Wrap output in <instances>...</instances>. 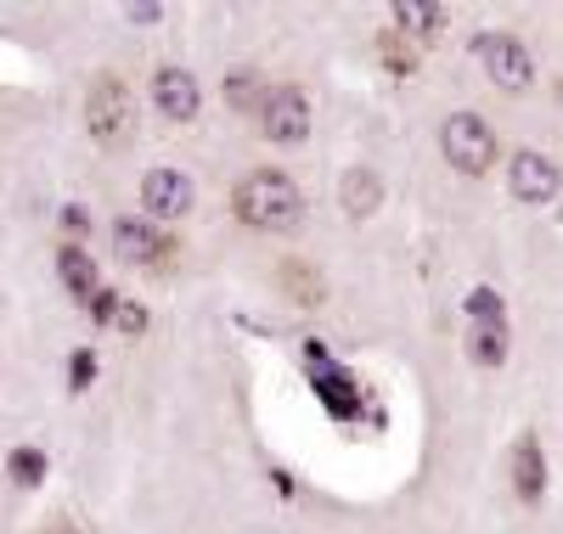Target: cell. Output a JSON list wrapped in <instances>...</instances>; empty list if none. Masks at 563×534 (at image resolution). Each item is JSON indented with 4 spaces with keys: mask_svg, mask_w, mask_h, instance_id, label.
<instances>
[{
    "mask_svg": "<svg viewBox=\"0 0 563 534\" xmlns=\"http://www.w3.org/2000/svg\"><path fill=\"white\" fill-rule=\"evenodd\" d=\"M231 209L249 231H299L305 225V191L282 175V169H249L231 191Z\"/></svg>",
    "mask_w": 563,
    "mask_h": 534,
    "instance_id": "obj_1",
    "label": "cell"
},
{
    "mask_svg": "<svg viewBox=\"0 0 563 534\" xmlns=\"http://www.w3.org/2000/svg\"><path fill=\"white\" fill-rule=\"evenodd\" d=\"M85 130L97 147H124L135 135V96L124 90L119 74H97L85 90Z\"/></svg>",
    "mask_w": 563,
    "mask_h": 534,
    "instance_id": "obj_2",
    "label": "cell"
},
{
    "mask_svg": "<svg viewBox=\"0 0 563 534\" xmlns=\"http://www.w3.org/2000/svg\"><path fill=\"white\" fill-rule=\"evenodd\" d=\"M440 153L451 158V169L462 175H490L496 169V130L479 113H451L440 124Z\"/></svg>",
    "mask_w": 563,
    "mask_h": 534,
    "instance_id": "obj_3",
    "label": "cell"
},
{
    "mask_svg": "<svg viewBox=\"0 0 563 534\" xmlns=\"http://www.w3.org/2000/svg\"><path fill=\"white\" fill-rule=\"evenodd\" d=\"M260 130L276 141V147H299L310 135V96L299 85H265L260 96Z\"/></svg>",
    "mask_w": 563,
    "mask_h": 534,
    "instance_id": "obj_4",
    "label": "cell"
},
{
    "mask_svg": "<svg viewBox=\"0 0 563 534\" xmlns=\"http://www.w3.org/2000/svg\"><path fill=\"white\" fill-rule=\"evenodd\" d=\"M474 52H479V63H485V74L501 85V90H530V79H536V63H530V52L512 34H479L474 40Z\"/></svg>",
    "mask_w": 563,
    "mask_h": 534,
    "instance_id": "obj_5",
    "label": "cell"
},
{
    "mask_svg": "<svg viewBox=\"0 0 563 534\" xmlns=\"http://www.w3.org/2000/svg\"><path fill=\"white\" fill-rule=\"evenodd\" d=\"M113 254H119L124 265L158 270V265L175 259V236H164V231H153V225H141V220H119V225H113Z\"/></svg>",
    "mask_w": 563,
    "mask_h": 534,
    "instance_id": "obj_6",
    "label": "cell"
},
{
    "mask_svg": "<svg viewBox=\"0 0 563 534\" xmlns=\"http://www.w3.org/2000/svg\"><path fill=\"white\" fill-rule=\"evenodd\" d=\"M141 209H147L153 220H180L192 214V180H186L180 169H147V180H141Z\"/></svg>",
    "mask_w": 563,
    "mask_h": 534,
    "instance_id": "obj_7",
    "label": "cell"
},
{
    "mask_svg": "<svg viewBox=\"0 0 563 534\" xmlns=\"http://www.w3.org/2000/svg\"><path fill=\"white\" fill-rule=\"evenodd\" d=\"M153 102H158V113L169 124H192L198 108H203V90H198V79L186 68H158L153 74Z\"/></svg>",
    "mask_w": 563,
    "mask_h": 534,
    "instance_id": "obj_8",
    "label": "cell"
},
{
    "mask_svg": "<svg viewBox=\"0 0 563 534\" xmlns=\"http://www.w3.org/2000/svg\"><path fill=\"white\" fill-rule=\"evenodd\" d=\"M507 186H512L519 203H547V198H558V164L541 158V153H512Z\"/></svg>",
    "mask_w": 563,
    "mask_h": 534,
    "instance_id": "obj_9",
    "label": "cell"
},
{
    "mask_svg": "<svg viewBox=\"0 0 563 534\" xmlns=\"http://www.w3.org/2000/svg\"><path fill=\"white\" fill-rule=\"evenodd\" d=\"M339 203H344L350 220L378 214V203H384V180H378V169H366V164L344 169V180H339Z\"/></svg>",
    "mask_w": 563,
    "mask_h": 534,
    "instance_id": "obj_10",
    "label": "cell"
},
{
    "mask_svg": "<svg viewBox=\"0 0 563 534\" xmlns=\"http://www.w3.org/2000/svg\"><path fill=\"white\" fill-rule=\"evenodd\" d=\"M541 490H547V456H541V445L525 433V440L512 445V496L536 507V501H541Z\"/></svg>",
    "mask_w": 563,
    "mask_h": 534,
    "instance_id": "obj_11",
    "label": "cell"
},
{
    "mask_svg": "<svg viewBox=\"0 0 563 534\" xmlns=\"http://www.w3.org/2000/svg\"><path fill=\"white\" fill-rule=\"evenodd\" d=\"M57 270H63V287L79 299V304H90V293H97V265H90V254L79 248V242H68V248L57 254Z\"/></svg>",
    "mask_w": 563,
    "mask_h": 534,
    "instance_id": "obj_12",
    "label": "cell"
},
{
    "mask_svg": "<svg viewBox=\"0 0 563 534\" xmlns=\"http://www.w3.org/2000/svg\"><path fill=\"white\" fill-rule=\"evenodd\" d=\"M395 34H406V40H440L445 34V12L422 7V0H400V7H395Z\"/></svg>",
    "mask_w": 563,
    "mask_h": 534,
    "instance_id": "obj_13",
    "label": "cell"
},
{
    "mask_svg": "<svg viewBox=\"0 0 563 534\" xmlns=\"http://www.w3.org/2000/svg\"><path fill=\"white\" fill-rule=\"evenodd\" d=\"M467 355H474V366H501L507 360V321H474Z\"/></svg>",
    "mask_w": 563,
    "mask_h": 534,
    "instance_id": "obj_14",
    "label": "cell"
},
{
    "mask_svg": "<svg viewBox=\"0 0 563 534\" xmlns=\"http://www.w3.org/2000/svg\"><path fill=\"white\" fill-rule=\"evenodd\" d=\"M378 57H384V68H389L395 79L417 74V45H411L406 34H395V29H384V34H378Z\"/></svg>",
    "mask_w": 563,
    "mask_h": 534,
    "instance_id": "obj_15",
    "label": "cell"
},
{
    "mask_svg": "<svg viewBox=\"0 0 563 534\" xmlns=\"http://www.w3.org/2000/svg\"><path fill=\"white\" fill-rule=\"evenodd\" d=\"M282 287H288L294 304H305V310H310V304H321V276H310V270H305V265H294V259L282 265Z\"/></svg>",
    "mask_w": 563,
    "mask_h": 534,
    "instance_id": "obj_16",
    "label": "cell"
},
{
    "mask_svg": "<svg viewBox=\"0 0 563 534\" xmlns=\"http://www.w3.org/2000/svg\"><path fill=\"white\" fill-rule=\"evenodd\" d=\"M260 96H265V90H260V74H231V79H225V102H231V108H243V113L254 108V113H260Z\"/></svg>",
    "mask_w": 563,
    "mask_h": 534,
    "instance_id": "obj_17",
    "label": "cell"
},
{
    "mask_svg": "<svg viewBox=\"0 0 563 534\" xmlns=\"http://www.w3.org/2000/svg\"><path fill=\"white\" fill-rule=\"evenodd\" d=\"M7 472H12V483H23V490H34V483L45 478V456H40V450H12Z\"/></svg>",
    "mask_w": 563,
    "mask_h": 534,
    "instance_id": "obj_18",
    "label": "cell"
},
{
    "mask_svg": "<svg viewBox=\"0 0 563 534\" xmlns=\"http://www.w3.org/2000/svg\"><path fill=\"white\" fill-rule=\"evenodd\" d=\"M467 315L474 321H501V299L490 293V287H474V293H467Z\"/></svg>",
    "mask_w": 563,
    "mask_h": 534,
    "instance_id": "obj_19",
    "label": "cell"
},
{
    "mask_svg": "<svg viewBox=\"0 0 563 534\" xmlns=\"http://www.w3.org/2000/svg\"><path fill=\"white\" fill-rule=\"evenodd\" d=\"M113 326H119V332H130V337H141V332H147V310L119 299V310H113Z\"/></svg>",
    "mask_w": 563,
    "mask_h": 534,
    "instance_id": "obj_20",
    "label": "cell"
},
{
    "mask_svg": "<svg viewBox=\"0 0 563 534\" xmlns=\"http://www.w3.org/2000/svg\"><path fill=\"white\" fill-rule=\"evenodd\" d=\"M97 321H113V310H119V293H108V287H97V293H90V304H85Z\"/></svg>",
    "mask_w": 563,
    "mask_h": 534,
    "instance_id": "obj_21",
    "label": "cell"
},
{
    "mask_svg": "<svg viewBox=\"0 0 563 534\" xmlns=\"http://www.w3.org/2000/svg\"><path fill=\"white\" fill-rule=\"evenodd\" d=\"M68 377H74V388H85L90 377H97V360H90V349H74V371H68Z\"/></svg>",
    "mask_w": 563,
    "mask_h": 534,
    "instance_id": "obj_22",
    "label": "cell"
},
{
    "mask_svg": "<svg viewBox=\"0 0 563 534\" xmlns=\"http://www.w3.org/2000/svg\"><path fill=\"white\" fill-rule=\"evenodd\" d=\"M63 225H68V231H85L90 214H85V209H63Z\"/></svg>",
    "mask_w": 563,
    "mask_h": 534,
    "instance_id": "obj_23",
    "label": "cell"
},
{
    "mask_svg": "<svg viewBox=\"0 0 563 534\" xmlns=\"http://www.w3.org/2000/svg\"><path fill=\"white\" fill-rule=\"evenodd\" d=\"M45 534H79L74 523H52V529H45Z\"/></svg>",
    "mask_w": 563,
    "mask_h": 534,
    "instance_id": "obj_24",
    "label": "cell"
},
{
    "mask_svg": "<svg viewBox=\"0 0 563 534\" xmlns=\"http://www.w3.org/2000/svg\"><path fill=\"white\" fill-rule=\"evenodd\" d=\"M558 108H563V79H558Z\"/></svg>",
    "mask_w": 563,
    "mask_h": 534,
    "instance_id": "obj_25",
    "label": "cell"
}]
</instances>
